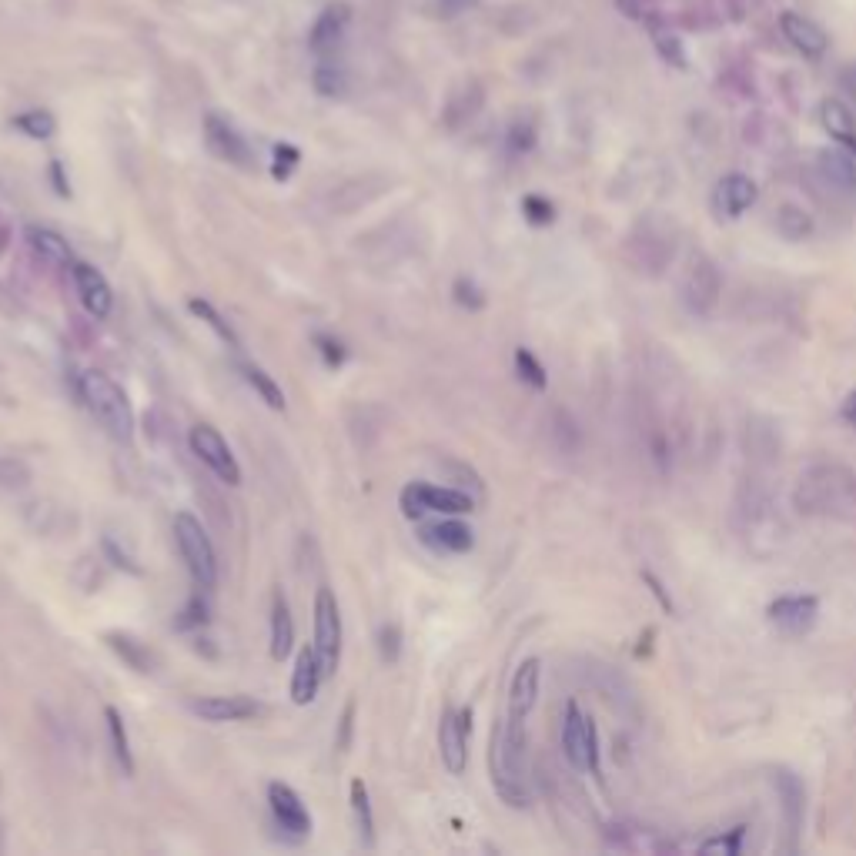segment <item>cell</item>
<instances>
[{
	"instance_id": "cell-1",
	"label": "cell",
	"mask_w": 856,
	"mask_h": 856,
	"mask_svg": "<svg viewBox=\"0 0 856 856\" xmlns=\"http://www.w3.org/2000/svg\"><path fill=\"white\" fill-rule=\"evenodd\" d=\"M793 505L813 519L856 515V472L840 462H816L796 482Z\"/></svg>"
},
{
	"instance_id": "cell-2",
	"label": "cell",
	"mask_w": 856,
	"mask_h": 856,
	"mask_svg": "<svg viewBox=\"0 0 856 856\" xmlns=\"http://www.w3.org/2000/svg\"><path fill=\"white\" fill-rule=\"evenodd\" d=\"M489 773L499 800L512 810H525L532 800L525 783V719L505 716L492 726L489 743Z\"/></svg>"
},
{
	"instance_id": "cell-3",
	"label": "cell",
	"mask_w": 856,
	"mask_h": 856,
	"mask_svg": "<svg viewBox=\"0 0 856 856\" xmlns=\"http://www.w3.org/2000/svg\"><path fill=\"white\" fill-rule=\"evenodd\" d=\"M77 395H81V402L87 405V412L107 428L111 439L131 442L134 408L114 378H107L104 372H97V368H87V372L77 375Z\"/></svg>"
},
{
	"instance_id": "cell-4",
	"label": "cell",
	"mask_w": 856,
	"mask_h": 856,
	"mask_svg": "<svg viewBox=\"0 0 856 856\" xmlns=\"http://www.w3.org/2000/svg\"><path fill=\"white\" fill-rule=\"evenodd\" d=\"M174 542H178V552L191 572L194 586L208 592L218 589V556H214L211 535L204 532L201 519H194L191 512L174 515Z\"/></svg>"
},
{
	"instance_id": "cell-5",
	"label": "cell",
	"mask_w": 856,
	"mask_h": 856,
	"mask_svg": "<svg viewBox=\"0 0 856 856\" xmlns=\"http://www.w3.org/2000/svg\"><path fill=\"white\" fill-rule=\"evenodd\" d=\"M402 515L412 522H422L428 512L435 515H465L475 509V499L462 489H449V485H428V482H408L402 495H398Z\"/></svg>"
},
{
	"instance_id": "cell-6",
	"label": "cell",
	"mask_w": 856,
	"mask_h": 856,
	"mask_svg": "<svg viewBox=\"0 0 856 856\" xmlns=\"http://www.w3.org/2000/svg\"><path fill=\"white\" fill-rule=\"evenodd\" d=\"M679 295H683V305L689 315H696V318L713 315L719 305V295H723V278H719L716 261L709 255L689 258L683 281H679Z\"/></svg>"
},
{
	"instance_id": "cell-7",
	"label": "cell",
	"mask_w": 856,
	"mask_h": 856,
	"mask_svg": "<svg viewBox=\"0 0 856 856\" xmlns=\"http://www.w3.org/2000/svg\"><path fill=\"white\" fill-rule=\"evenodd\" d=\"M562 749H566V760L576 766L579 773L599 776V736L592 716L579 709L576 699L566 703V716H562Z\"/></svg>"
},
{
	"instance_id": "cell-8",
	"label": "cell",
	"mask_w": 856,
	"mask_h": 856,
	"mask_svg": "<svg viewBox=\"0 0 856 856\" xmlns=\"http://www.w3.org/2000/svg\"><path fill=\"white\" fill-rule=\"evenodd\" d=\"M311 646H315L325 676H332L342 663V612H338V599L328 586H321L315 596V642Z\"/></svg>"
},
{
	"instance_id": "cell-9",
	"label": "cell",
	"mask_w": 856,
	"mask_h": 856,
	"mask_svg": "<svg viewBox=\"0 0 856 856\" xmlns=\"http://www.w3.org/2000/svg\"><path fill=\"white\" fill-rule=\"evenodd\" d=\"M188 445L198 459L208 465V469L218 475L225 485H241V465L231 452V445L225 442V435L218 432L214 425H194L188 432Z\"/></svg>"
},
{
	"instance_id": "cell-10",
	"label": "cell",
	"mask_w": 856,
	"mask_h": 856,
	"mask_svg": "<svg viewBox=\"0 0 856 856\" xmlns=\"http://www.w3.org/2000/svg\"><path fill=\"white\" fill-rule=\"evenodd\" d=\"M469 736H472V706L445 709L439 723V756L452 776H462L469 766Z\"/></svg>"
},
{
	"instance_id": "cell-11",
	"label": "cell",
	"mask_w": 856,
	"mask_h": 856,
	"mask_svg": "<svg viewBox=\"0 0 856 856\" xmlns=\"http://www.w3.org/2000/svg\"><path fill=\"white\" fill-rule=\"evenodd\" d=\"M268 810L275 816V826L281 833H288L291 840H305L311 836V813L301 803V796L291 790L288 783H268Z\"/></svg>"
},
{
	"instance_id": "cell-12",
	"label": "cell",
	"mask_w": 856,
	"mask_h": 856,
	"mask_svg": "<svg viewBox=\"0 0 856 856\" xmlns=\"http://www.w3.org/2000/svg\"><path fill=\"white\" fill-rule=\"evenodd\" d=\"M188 709L208 723H245V719L265 716V706L251 696H194Z\"/></svg>"
},
{
	"instance_id": "cell-13",
	"label": "cell",
	"mask_w": 856,
	"mask_h": 856,
	"mask_svg": "<svg viewBox=\"0 0 856 856\" xmlns=\"http://www.w3.org/2000/svg\"><path fill=\"white\" fill-rule=\"evenodd\" d=\"M766 616L786 636H803L820 619V599L816 596H780L766 606Z\"/></svg>"
},
{
	"instance_id": "cell-14",
	"label": "cell",
	"mask_w": 856,
	"mask_h": 856,
	"mask_svg": "<svg viewBox=\"0 0 856 856\" xmlns=\"http://www.w3.org/2000/svg\"><path fill=\"white\" fill-rule=\"evenodd\" d=\"M204 141H208L214 158L235 164V168H251L248 141L241 138V131L231 121L221 118V114H208V118H204Z\"/></svg>"
},
{
	"instance_id": "cell-15",
	"label": "cell",
	"mask_w": 856,
	"mask_h": 856,
	"mask_svg": "<svg viewBox=\"0 0 856 856\" xmlns=\"http://www.w3.org/2000/svg\"><path fill=\"white\" fill-rule=\"evenodd\" d=\"M71 275H74V288H77V298H81L84 311L91 318L104 321L114 311V291L107 285V278L94 265H87V261H74Z\"/></svg>"
},
{
	"instance_id": "cell-16",
	"label": "cell",
	"mask_w": 856,
	"mask_h": 856,
	"mask_svg": "<svg viewBox=\"0 0 856 856\" xmlns=\"http://www.w3.org/2000/svg\"><path fill=\"white\" fill-rule=\"evenodd\" d=\"M418 539L425 546H432L435 552H452V556H462L475 546V532L465 522H459L455 515L439 522H422L418 525Z\"/></svg>"
},
{
	"instance_id": "cell-17",
	"label": "cell",
	"mask_w": 856,
	"mask_h": 856,
	"mask_svg": "<svg viewBox=\"0 0 856 856\" xmlns=\"http://www.w3.org/2000/svg\"><path fill=\"white\" fill-rule=\"evenodd\" d=\"M629 261L636 265V271L659 275V271H663L669 261H673V238L653 235L649 228H642L639 235L629 238Z\"/></svg>"
},
{
	"instance_id": "cell-18",
	"label": "cell",
	"mask_w": 856,
	"mask_h": 856,
	"mask_svg": "<svg viewBox=\"0 0 856 856\" xmlns=\"http://www.w3.org/2000/svg\"><path fill=\"white\" fill-rule=\"evenodd\" d=\"M539 683H542V663L539 659H522L509 686V716L529 719V713L539 703Z\"/></svg>"
},
{
	"instance_id": "cell-19",
	"label": "cell",
	"mask_w": 856,
	"mask_h": 856,
	"mask_svg": "<svg viewBox=\"0 0 856 856\" xmlns=\"http://www.w3.org/2000/svg\"><path fill=\"white\" fill-rule=\"evenodd\" d=\"M606 843L612 850L622 853H669L673 843L666 836H659L649 826H636V823H612L606 830Z\"/></svg>"
},
{
	"instance_id": "cell-20",
	"label": "cell",
	"mask_w": 856,
	"mask_h": 856,
	"mask_svg": "<svg viewBox=\"0 0 856 856\" xmlns=\"http://www.w3.org/2000/svg\"><path fill=\"white\" fill-rule=\"evenodd\" d=\"M756 198H760V188H756L753 178H746V174H726L723 181L716 184V211L723 214V218H739V214H746L749 208L756 204Z\"/></svg>"
},
{
	"instance_id": "cell-21",
	"label": "cell",
	"mask_w": 856,
	"mask_h": 856,
	"mask_svg": "<svg viewBox=\"0 0 856 856\" xmlns=\"http://www.w3.org/2000/svg\"><path fill=\"white\" fill-rule=\"evenodd\" d=\"M24 241L27 248L34 251L44 265L51 268H74V251L67 245L64 235H57L54 228H44V225H27L24 228Z\"/></svg>"
},
{
	"instance_id": "cell-22",
	"label": "cell",
	"mask_w": 856,
	"mask_h": 856,
	"mask_svg": "<svg viewBox=\"0 0 856 856\" xmlns=\"http://www.w3.org/2000/svg\"><path fill=\"white\" fill-rule=\"evenodd\" d=\"M321 679H325V669H321V659L315 653V646H305L298 653V663L291 669V703L295 706H308L315 703Z\"/></svg>"
},
{
	"instance_id": "cell-23",
	"label": "cell",
	"mask_w": 856,
	"mask_h": 856,
	"mask_svg": "<svg viewBox=\"0 0 856 856\" xmlns=\"http://www.w3.org/2000/svg\"><path fill=\"white\" fill-rule=\"evenodd\" d=\"M780 31L803 57H813V61H816V57L826 54V34L810 21V17H803L796 11H786L780 17Z\"/></svg>"
},
{
	"instance_id": "cell-24",
	"label": "cell",
	"mask_w": 856,
	"mask_h": 856,
	"mask_svg": "<svg viewBox=\"0 0 856 856\" xmlns=\"http://www.w3.org/2000/svg\"><path fill=\"white\" fill-rule=\"evenodd\" d=\"M773 786H776V796L783 803V816H786V826L790 833L796 836L803 826V813H806V790H803V780L796 776L793 770H776L773 773Z\"/></svg>"
},
{
	"instance_id": "cell-25",
	"label": "cell",
	"mask_w": 856,
	"mask_h": 856,
	"mask_svg": "<svg viewBox=\"0 0 856 856\" xmlns=\"http://www.w3.org/2000/svg\"><path fill=\"white\" fill-rule=\"evenodd\" d=\"M816 174L833 191L853 194L856 191V158L850 151H820L816 154Z\"/></svg>"
},
{
	"instance_id": "cell-26",
	"label": "cell",
	"mask_w": 856,
	"mask_h": 856,
	"mask_svg": "<svg viewBox=\"0 0 856 856\" xmlns=\"http://www.w3.org/2000/svg\"><path fill=\"white\" fill-rule=\"evenodd\" d=\"M291 649H295V619H291L285 592L278 589L271 596V659L281 663V659H288Z\"/></svg>"
},
{
	"instance_id": "cell-27",
	"label": "cell",
	"mask_w": 856,
	"mask_h": 856,
	"mask_svg": "<svg viewBox=\"0 0 856 856\" xmlns=\"http://www.w3.org/2000/svg\"><path fill=\"white\" fill-rule=\"evenodd\" d=\"M104 642H107V649H111V653H118L124 663L134 669V673L148 676V673L158 669V659H154V653L148 649V642L134 639L131 632H104Z\"/></svg>"
},
{
	"instance_id": "cell-28",
	"label": "cell",
	"mask_w": 856,
	"mask_h": 856,
	"mask_svg": "<svg viewBox=\"0 0 856 856\" xmlns=\"http://www.w3.org/2000/svg\"><path fill=\"white\" fill-rule=\"evenodd\" d=\"M820 121L836 144H843L846 151L856 154V118H853L850 107H846L843 101H823L820 104Z\"/></svg>"
},
{
	"instance_id": "cell-29",
	"label": "cell",
	"mask_w": 856,
	"mask_h": 856,
	"mask_svg": "<svg viewBox=\"0 0 856 856\" xmlns=\"http://www.w3.org/2000/svg\"><path fill=\"white\" fill-rule=\"evenodd\" d=\"M345 27H348V7L345 4L328 7V11L315 21V27H311V51L315 54L332 51V47L342 41Z\"/></svg>"
},
{
	"instance_id": "cell-30",
	"label": "cell",
	"mask_w": 856,
	"mask_h": 856,
	"mask_svg": "<svg viewBox=\"0 0 856 856\" xmlns=\"http://www.w3.org/2000/svg\"><path fill=\"white\" fill-rule=\"evenodd\" d=\"M348 800H352L358 840H362L365 850H372L375 846V813H372V796H368V786H365L362 776H355L352 786H348Z\"/></svg>"
},
{
	"instance_id": "cell-31",
	"label": "cell",
	"mask_w": 856,
	"mask_h": 856,
	"mask_svg": "<svg viewBox=\"0 0 856 856\" xmlns=\"http://www.w3.org/2000/svg\"><path fill=\"white\" fill-rule=\"evenodd\" d=\"M104 719H107V733H111L114 760H118V766H121L124 776H134L131 736H128V726H124V716L118 713V706H104Z\"/></svg>"
},
{
	"instance_id": "cell-32",
	"label": "cell",
	"mask_w": 856,
	"mask_h": 856,
	"mask_svg": "<svg viewBox=\"0 0 856 856\" xmlns=\"http://www.w3.org/2000/svg\"><path fill=\"white\" fill-rule=\"evenodd\" d=\"M188 311L194 318H201L204 325L211 328L214 335L221 338V342H225L231 352H241V338L235 335V328H231V321H225V315H221L218 308L211 305V301H204V298H188Z\"/></svg>"
},
{
	"instance_id": "cell-33",
	"label": "cell",
	"mask_w": 856,
	"mask_h": 856,
	"mask_svg": "<svg viewBox=\"0 0 856 856\" xmlns=\"http://www.w3.org/2000/svg\"><path fill=\"white\" fill-rule=\"evenodd\" d=\"M211 592L208 589H194V596L184 602V609L174 616V629L178 632H201L204 626H211Z\"/></svg>"
},
{
	"instance_id": "cell-34",
	"label": "cell",
	"mask_w": 856,
	"mask_h": 856,
	"mask_svg": "<svg viewBox=\"0 0 856 856\" xmlns=\"http://www.w3.org/2000/svg\"><path fill=\"white\" fill-rule=\"evenodd\" d=\"M241 375H245V382L255 388L258 398L271 408V412H285V405H288L285 392H281V385L265 372V368H261V365H241Z\"/></svg>"
},
{
	"instance_id": "cell-35",
	"label": "cell",
	"mask_w": 856,
	"mask_h": 856,
	"mask_svg": "<svg viewBox=\"0 0 856 856\" xmlns=\"http://www.w3.org/2000/svg\"><path fill=\"white\" fill-rule=\"evenodd\" d=\"M813 228H816L813 218L803 208H796V204H786V208H780V214H776V231H780L786 241L810 238Z\"/></svg>"
},
{
	"instance_id": "cell-36",
	"label": "cell",
	"mask_w": 856,
	"mask_h": 856,
	"mask_svg": "<svg viewBox=\"0 0 856 856\" xmlns=\"http://www.w3.org/2000/svg\"><path fill=\"white\" fill-rule=\"evenodd\" d=\"M515 372H519L522 382L529 388H535V392H546L549 375H546V368H542V362L529 352V348H515Z\"/></svg>"
},
{
	"instance_id": "cell-37",
	"label": "cell",
	"mask_w": 856,
	"mask_h": 856,
	"mask_svg": "<svg viewBox=\"0 0 856 856\" xmlns=\"http://www.w3.org/2000/svg\"><path fill=\"white\" fill-rule=\"evenodd\" d=\"M14 128L24 131L27 138H34V141H47L54 134L57 121L47 111H24V114H17V118H14Z\"/></svg>"
},
{
	"instance_id": "cell-38",
	"label": "cell",
	"mask_w": 856,
	"mask_h": 856,
	"mask_svg": "<svg viewBox=\"0 0 856 856\" xmlns=\"http://www.w3.org/2000/svg\"><path fill=\"white\" fill-rule=\"evenodd\" d=\"M522 214L525 221L535 228H546L556 221V204H552L549 198H542V194H525L522 198Z\"/></svg>"
},
{
	"instance_id": "cell-39",
	"label": "cell",
	"mask_w": 856,
	"mask_h": 856,
	"mask_svg": "<svg viewBox=\"0 0 856 856\" xmlns=\"http://www.w3.org/2000/svg\"><path fill=\"white\" fill-rule=\"evenodd\" d=\"M552 435H556V445L562 452H576L579 449V442H582V432H579V425L572 422V415L569 412H559L552 415Z\"/></svg>"
},
{
	"instance_id": "cell-40",
	"label": "cell",
	"mask_w": 856,
	"mask_h": 856,
	"mask_svg": "<svg viewBox=\"0 0 856 856\" xmlns=\"http://www.w3.org/2000/svg\"><path fill=\"white\" fill-rule=\"evenodd\" d=\"M345 87H348V81H345V71H342V67H335V64H318V67H315V91H318V94H325V97H342Z\"/></svg>"
},
{
	"instance_id": "cell-41",
	"label": "cell",
	"mask_w": 856,
	"mask_h": 856,
	"mask_svg": "<svg viewBox=\"0 0 856 856\" xmlns=\"http://www.w3.org/2000/svg\"><path fill=\"white\" fill-rule=\"evenodd\" d=\"M743 833L746 826H733L729 833H719L713 840H703L699 843V853H723V856H736L739 846H743Z\"/></svg>"
},
{
	"instance_id": "cell-42",
	"label": "cell",
	"mask_w": 856,
	"mask_h": 856,
	"mask_svg": "<svg viewBox=\"0 0 856 856\" xmlns=\"http://www.w3.org/2000/svg\"><path fill=\"white\" fill-rule=\"evenodd\" d=\"M315 348H318L321 362H325L328 368H342L348 362V348H345V342H338L335 335L318 332L315 335Z\"/></svg>"
},
{
	"instance_id": "cell-43",
	"label": "cell",
	"mask_w": 856,
	"mask_h": 856,
	"mask_svg": "<svg viewBox=\"0 0 856 856\" xmlns=\"http://www.w3.org/2000/svg\"><path fill=\"white\" fill-rule=\"evenodd\" d=\"M452 298H455V305H459V308H469V311L485 308V291L475 285L472 278H455Z\"/></svg>"
},
{
	"instance_id": "cell-44",
	"label": "cell",
	"mask_w": 856,
	"mask_h": 856,
	"mask_svg": "<svg viewBox=\"0 0 856 856\" xmlns=\"http://www.w3.org/2000/svg\"><path fill=\"white\" fill-rule=\"evenodd\" d=\"M378 656H382V663H398V656H402V629L395 622H385L378 629Z\"/></svg>"
},
{
	"instance_id": "cell-45",
	"label": "cell",
	"mask_w": 856,
	"mask_h": 856,
	"mask_svg": "<svg viewBox=\"0 0 856 856\" xmlns=\"http://www.w3.org/2000/svg\"><path fill=\"white\" fill-rule=\"evenodd\" d=\"M301 161V151L295 148V144H278L275 148V161H271V178L275 181H288L291 171L298 168Z\"/></svg>"
},
{
	"instance_id": "cell-46",
	"label": "cell",
	"mask_w": 856,
	"mask_h": 856,
	"mask_svg": "<svg viewBox=\"0 0 856 856\" xmlns=\"http://www.w3.org/2000/svg\"><path fill=\"white\" fill-rule=\"evenodd\" d=\"M355 699H348L345 709H342V719H338V736H335V749L338 753H348L352 749V736H355Z\"/></svg>"
},
{
	"instance_id": "cell-47",
	"label": "cell",
	"mask_w": 856,
	"mask_h": 856,
	"mask_svg": "<svg viewBox=\"0 0 856 856\" xmlns=\"http://www.w3.org/2000/svg\"><path fill=\"white\" fill-rule=\"evenodd\" d=\"M101 549H104V556L114 562V566L118 569H124V572H131V576H141V566L138 562H134L128 552L124 549H118V542L111 539V535H104V542H101Z\"/></svg>"
},
{
	"instance_id": "cell-48",
	"label": "cell",
	"mask_w": 856,
	"mask_h": 856,
	"mask_svg": "<svg viewBox=\"0 0 856 856\" xmlns=\"http://www.w3.org/2000/svg\"><path fill=\"white\" fill-rule=\"evenodd\" d=\"M532 144H535L532 124H512V131H509V148H512L515 154H525V151H532Z\"/></svg>"
},
{
	"instance_id": "cell-49",
	"label": "cell",
	"mask_w": 856,
	"mask_h": 856,
	"mask_svg": "<svg viewBox=\"0 0 856 856\" xmlns=\"http://www.w3.org/2000/svg\"><path fill=\"white\" fill-rule=\"evenodd\" d=\"M642 579H646V586L653 589V596L659 599V606H663L666 612H673V599L666 596V589H663V582H659L653 572H642Z\"/></svg>"
},
{
	"instance_id": "cell-50",
	"label": "cell",
	"mask_w": 856,
	"mask_h": 856,
	"mask_svg": "<svg viewBox=\"0 0 856 856\" xmlns=\"http://www.w3.org/2000/svg\"><path fill=\"white\" fill-rule=\"evenodd\" d=\"M51 181H54V191L61 194V198H71V184H67V178H64L61 161H51Z\"/></svg>"
},
{
	"instance_id": "cell-51",
	"label": "cell",
	"mask_w": 856,
	"mask_h": 856,
	"mask_svg": "<svg viewBox=\"0 0 856 856\" xmlns=\"http://www.w3.org/2000/svg\"><path fill=\"white\" fill-rule=\"evenodd\" d=\"M11 238H14V231H11V221H7V214L0 211V255H4V251L11 248Z\"/></svg>"
},
{
	"instance_id": "cell-52",
	"label": "cell",
	"mask_w": 856,
	"mask_h": 856,
	"mask_svg": "<svg viewBox=\"0 0 856 856\" xmlns=\"http://www.w3.org/2000/svg\"><path fill=\"white\" fill-rule=\"evenodd\" d=\"M840 415H843V422H846V425H853V428H856V392L846 395V402H843V408H840Z\"/></svg>"
},
{
	"instance_id": "cell-53",
	"label": "cell",
	"mask_w": 856,
	"mask_h": 856,
	"mask_svg": "<svg viewBox=\"0 0 856 856\" xmlns=\"http://www.w3.org/2000/svg\"><path fill=\"white\" fill-rule=\"evenodd\" d=\"M843 84H846V91H850V94L856 97V64L850 67V71L843 74Z\"/></svg>"
}]
</instances>
